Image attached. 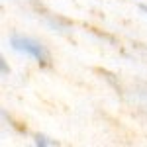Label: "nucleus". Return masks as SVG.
Segmentation results:
<instances>
[{
    "instance_id": "f257e3e1",
    "label": "nucleus",
    "mask_w": 147,
    "mask_h": 147,
    "mask_svg": "<svg viewBox=\"0 0 147 147\" xmlns=\"http://www.w3.org/2000/svg\"><path fill=\"white\" fill-rule=\"evenodd\" d=\"M10 45H12V49H16V51L24 53V55H28V57H32V59H35L39 65H47V61H49V53H47V49L41 45L39 41L32 39V37L12 35Z\"/></svg>"
},
{
    "instance_id": "f03ea898",
    "label": "nucleus",
    "mask_w": 147,
    "mask_h": 147,
    "mask_svg": "<svg viewBox=\"0 0 147 147\" xmlns=\"http://www.w3.org/2000/svg\"><path fill=\"white\" fill-rule=\"evenodd\" d=\"M35 145H55V141H47L45 136H35Z\"/></svg>"
},
{
    "instance_id": "7ed1b4c3",
    "label": "nucleus",
    "mask_w": 147,
    "mask_h": 147,
    "mask_svg": "<svg viewBox=\"0 0 147 147\" xmlns=\"http://www.w3.org/2000/svg\"><path fill=\"white\" fill-rule=\"evenodd\" d=\"M0 69H2V75H4V77H6V75H8V71H10V69H8V65H6V61H4V59H0Z\"/></svg>"
},
{
    "instance_id": "20e7f679",
    "label": "nucleus",
    "mask_w": 147,
    "mask_h": 147,
    "mask_svg": "<svg viewBox=\"0 0 147 147\" xmlns=\"http://www.w3.org/2000/svg\"><path fill=\"white\" fill-rule=\"evenodd\" d=\"M139 10H143L147 14V4H139Z\"/></svg>"
}]
</instances>
